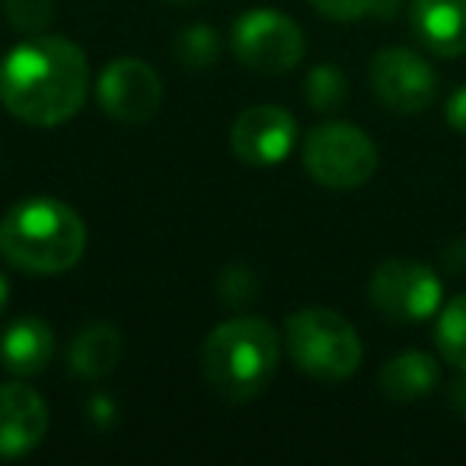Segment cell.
Returning <instances> with one entry per match:
<instances>
[{
  "label": "cell",
  "mask_w": 466,
  "mask_h": 466,
  "mask_svg": "<svg viewBox=\"0 0 466 466\" xmlns=\"http://www.w3.org/2000/svg\"><path fill=\"white\" fill-rule=\"evenodd\" d=\"M90 61L84 48L61 35H26L0 61V103L33 128L65 125L84 109Z\"/></svg>",
  "instance_id": "obj_1"
},
{
  "label": "cell",
  "mask_w": 466,
  "mask_h": 466,
  "mask_svg": "<svg viewBox=\"0 0 466 466\" xmlns=\"http://www.w3.org/2000/svg\"><path fill=\"white\" fill-rule=\"evenodd\" d=\"M86 227L58 198H26L0 220V256L29 275H61L84 259Z\"/></svg>",
  "instance_id": "obj_2"
},
{
  "label": "cell",
  "mask_w": 466,
  "mask_h": 466,
  "mask_svg": "<svg viewBox=\"0 0 466 466\" xmlns=\"http://www.w3.org/2000/svg\"><path fill=\"white\" fill-rule=\"evenodd\" d=\"M279 332L259 317H230L208 332L201 374L214 393L233 402L256 400L279 374Z\"/></svg>",
  "instance_id": "obj_3"
},
{
  "label": "cell",
  "mask_w": 466,
  "mask_h": 466,
  "mask_svg": "<svg viewBox=\"0 0 466 466\" xmlns=\"http://www.w3.org/2000/svg\"><path fill=\"white\" fill-rule=\"evenodd\" d=\"M288 355L307 377L323 383L349 380L361 368V339L342 313L329 307H307L285 323Z\"/></svg>",
  "instance_id": "obj_4"
},
{
  "label": "cell",
  "mask_w": 466,
  "mask_h": 466,
  "mask_svg": "<svg viewBox=\"0 0 466 466\" xmlns=\"http://www.w3.org/2000/svg\"><path fill=\"white\" fill-rule=\"evenodd\" d=\"M304 169L313 182L336 192L358 188L377 173V147L358 125L326 122L304 137Z\"/></svg>",
  "instance_id": "obj_5"
},
{
  "label": "cell",
  "mask_w": 466,
  "mask_h": 466,
  "mask_svg": "<svg viewBox=\"0 0 466 466\" xmlns=\"http://www.w3.org/2000/svg\"><path fill=\"white\" fill-rule=\"evenodd\" d=\"M233 58L256 74H288L300 65L307 39L291 16L279 10H249L233 23L230 33Z\"/></svg>",
  "instance_id": "obj_6"
},
{
  "label": "cell",
  "mask_w": 466,
  "mask_h": 466,
  "mask_svg": "<svg viewBox=\"0 0 466 466\" xmlns=\"http://www.w3.org/2000/svg\"><path fill=\"white\" fill-rule=\"evenodd\" d=\"M370 304L396 323H421L441 310L444 288L434 268L415 259H390L370 275Z\"/></svg>",
  "instance_id": "obj_7"
},
{
  "label": "cell",
  "mask_w": 466,
  "mask_h": 466,
  "mask_svg": "<svg viewBox=\"0 0 466 466\" xmlns=\"http://www.w3.org/2000/svg\"><path fill=\"white\" fill-rule=\"evenodd\" d=\"M368 77L377 99L402 116L428 109L438 96V77H434L431 65L412 48L396 46L377 52L370 58Z\"/></svg>",
  "instance_id": "obj_8"
},
{
  "label": "cell",
  "mask_w": 466,
  "mask_h": 466,
  "mask_svg": "<svg viewBox=\"0 0 466 466\" xmlns=\"http://www.w3.org/2000/svg\"><path fill=\"white\" fill-rule=\"evenodd\" d=\"M99 109L122 125H144L160 112V74L141 58H116L103 67L96 84Z\"/></svg>",
  "instance_id": "obj_9"
},
{
  "label": "cell",
  "mask_w": 466,
  "mask_h": 466,
  "mask_svg": "<svg viewBox=\"0 0 466 466\" xmlns=\"http://www.w3.org/2000/svg\"><path fill=\"white\" fill-rule=\"evenodd\" d=\"M298 144V118L285 106H249L230 128V150L247 167H275Z\"/></svg>",
  "instance_id": "obj_10"
},
{
  "label": "cell",
  "mask_w": 466,
  "mask_h": 466,
  "mask_svg": "<svg viewBox=\"0 0 466 466\" xmlns=\"http://www.w3.org/2000/svg\"><path fill=\"white\" fill-rule=\"evenodd\" d=\"M48 431V406L26 383L0 387V460H20L42 444Z\"/></svg>",
  "instance_id": "obj_11"
},
{
  "label": "cell",
  "mask_w": 466,
  "mask_h": 466,
  "mask_svg": "<svg viewBox=\"0 0 466 466\" xmlns=\"http://www.w3.org/2000/svg\"><path fill=\"white\" fill-rule=\"evenodd\" d=\"M412 33L438 58L466 52V0H412Z\"/></svg>",
  "instance_id": "obj_12"
},
{
  "label": "cell",
  "mask_w": 466,
  "mask_h": 466,
  "mask_svg": "<svg viewBox=\"0 0 466 466\" xmlns=\"http://www.w3.org/2000/svg\"><path fill=\"white\" fill-rule=\"evenodd\" d=\"M55 355V332L46 319L20 317L0 336V368L14 377H35Z\"/></svg>",
  "instance_id": "obj_13"
},
{
  "label": "cell",
  "mask_w": 466,
  "mask_h": 466,
  "mask_svg": "<svg viewBox=\"0 0 466 466\" xmlns=\"http://www.w3.org/2000/svg\"><path fill=\"white\" fill-rule=\"evenodd\" d=\"M125 355V339L112 323H90L71 339L67 368L80 380H99L118 368Z\"/></svg>",
  "instance_id": "obj_14"
},
{
  "label": "cell",
  "mask_w": 466,
  "mask_h": 466,
  "mask_svg": "<svg viewBox=\"0 0 466 466\" xmlns=\"http://www.w3.org/2000/svg\"><path fill=\"white\" fill-rule=\"evenodd\" d=\"M441 380V368L428 351H402V355L390 358L380 368V383L383 396L396 402H415L425 400Z\"/></svg>",
  "instance_id": "obj_15"
},
{
  "label": "cell",
  "mask_w": 466,
  "mask_h": 466,
  "mask_svg": "<svg viewBox=\"0 0 466 466\" xmlns=\"http://www.w3.org/2000/svg\"><path fill=\"white\" fill-rule=\"evenodd\" d=\"M220 42L218 29L208 26V23H192V26L179 29L173 39V58L179 61L182 67H192V71H201V67H211L214 61L220 58Z\"/></svg>",
  "instance_id": "obj_16"
},
{
  "label": "cell",
  "mask_w": 466,
  "mask_h": 466,
  "mask_svg": "<svg viewBox=\"0 0 466 466\" xmlns=\"http://www.w3.org/2000/svg\"><path fill=\"white\" fill-rule=\"evenodd\" d=\"M434 342H438V351L444 355L447 364L466 370V294L447 300L444 310L438 313Z\"/></svg>",
  "instance_id": "obj_17"
},
{
  "label": "cell",
  "mask_w": 466,
  "mask_h": 466,
  "mask_svg": "<svg viewBox=\"0 0 466 466\" xmlns=\"http://www.w3.org/2000/svg\"><path fill=\"white\" fill-rule=\"evenodd\" d=\"M304 99L313 112H336L349 99V77L332 65H317L304 80Z\"/></svg>",
  "instance_id": "obj_18"
},
{
  "label": "cell",
  "mask_w": 466,
  "mask_h": 466,
  "mask_svg": "<svg viewBox=\"0 0 466 466\" xmlns=\"http://www.w3.org/2000/svg\"><path fill=\"white\" fill-rule=\"evenodd\" d=\"M4 16L23 35H39L52 26L55 0H4Z\"/></svg>",
  "instance_id": "obj_19"
},
{
  "label": "cell",
  "mask_w": 466,
  "mask_h": 466,
  "mask_svg": "<svg viewBox=\"0 0 466 466\" xmlns=\"http://www.w3.org/2000/svg\"><path fill=\"white\" fill-rule=\"evenodd\" d=\"M218 294L227 307L243 310V307H249L256 298H259V281H256V275L249 272L247 266H230V268H224V275H220Z\"/></svg>",
  "instance_id": "obj_20"
},
{
  "label": "cell",
  "mask_w": 466,
  "mask_h": 466,
  "mask_svg": "<svg viewBox=\"0 0 466 466\" xmlns=\"http://www.w3.org/2000/svg\"><path fill=\"white\" fill-rule=\"evenodd\" d=\"M313 7H317L319 16H329V20L339 23H351V20H361V16L374 14L377 0H310Z\"/></svg>",
  "instance_id": "obj_21"
},
{
  "label": "cell",
  "mask_w": 466,
  "mask_h": 466,
  "mask_svg": "<svg viewBox=\"0 0 466 466\" xmlns=\"http://www.w3.org/2000/svg\"><path fill=\"white\" fill-rule=\"evenodd\" d=\"M444 116L453 131L466 135V84L451 93V99H447V106H444Z\"/></svg>",
  "instance_id": "obj_22"
},
{
  "label": "cell",
  "mask_w": 466,
  "mask_h": 466,
  "mask_svg": "<svg viewBox=\"0 0 466 466\" xmlns=\"http://www.w3.org/2000/svg\"><path fill=\"white\" fill-rule=\"evenodd\" d=\"M447 402H451L453 415H460V419L466 421V370H463V377H457V380L451 383V390H447Z\"/></svg>",
  "instance_id": "obj_23"
},
{
  "label": "cell",
  "mask_w": 466,
  "mask_h": 466,
  "mask_svg": "<svg viewBox=\"0 0 466 466\" xmlns=\"http://www.w3.org/2000/svg\"><path fill=\"white\" fill-rule=\"evenodd\" d=\"M116 415V409H112V402L106 400V396H93L90 400V419L96 421V425H106V421Z\"/></svg>",
  "instance_id": "obj_24"
},
{
  "label": "cell",
  "mask_w": 466,
  "mask_h": 466,
  "mask_svg": "<svg viewBox=\"0 0 466 466\" xmlns=\"http://www.w3.org/2000/svg\"><path fill=\"white\" fill-rule=\"evenodd\" d=\"M444 259H447V268H453V272L466 268V240L451 243V247L444 249Z\"/></svg>",
  "instance_id": "obj_25"
},
{
  "label": "cell",
  "mask_w": 466,
  "mask_h": 466,
  "mask_svg": "<svg viewBox=\"0 0 466 466\" xmlns=\"http://www.w3.org/2000/svg\"><path fill=\"white\" fill-rule=\"evenodd\" d=\"M163 4H169V7H179V10H192V7H201L205 0H163Z\"/></svg>",
  "instance_id": "obj_26"
},
{
  "label": "cell",
  "mask_w": 466,
  "mask_h": 466,
  "mask_svg": "<svg viewBox=\"0 0 466 466\" xmlns=\"http://www.w3.org/2000/svg\"><path fill=\"white\" fill-rule=\"evenodd\" d=\"M7 300H10V285H7V279L0 275V313L7 310Z\"/></svg>",
  "instance_id": "obj_27"
}]
</instances>
